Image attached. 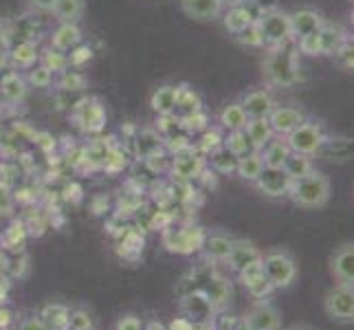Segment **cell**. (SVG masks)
I'll return each instance as SVG.
<instances>
[{
    "label": "cell",
    "instance_id": "cell-5",
    "mask_svg": "<svg viewBox=\"0 0 354 330\" xmlns=\"http://www.w3.org/2000/svg\"><path fill=\"white\" fill-rule=\"evenodd\" d=\"M260 35L264 40V46H282L292 42V31H290V14L282 7L264 11L255 18Z\"/></svg>",
    "mask_w": 354,
    "mask_h": 330
},
{
    "label": "cell",
    "instance_id": "cell-38",
    "mask_svg": "<svg viewBox=\"0 0 354 330\" xmlns=\"http://www.w3.org/2000/svg\"><path fill=\"white\" fill-rule=\"evenodd\" d=\"M244 288H247V293L253 300H268V297H271V293L275 291L273 284L266 279V275H260V277L251 279V282L244 284Z\"/></svg>",
    "mask_w": 354,
    "mask_h": 330
},
{
    "label": "cell",
    "instance_id": "cell-2",
    "mask_svg": "<svg viewBox=\"0 0 354 330\" xmlns=\"http://www.w3.org/2000/svg\"><path fill=\"white\" fill-rule=\"evenodd\" d=\"M286 199L295 205L297 210H304V212L324 210L333 199V183L324 172H319V169H313L310 174L290 183Z\"/></svg>",
    "mask_w": 354,
    "mask_h": 330
},
{
    "label": "cell",
    "instance_id": "cell-21",
    "mask_svg": "<svg viewBox=\"0 0 354 330\" xmlns=\"http://www.w3.org/2000/svg\"><path fill=\"white\" fill-rule=\"evenodd\" d=\"M40 59V48L33 40H20L9 46V66L11 68H31Z\"/></svg>",
    "mask_w": 354,
    "mask_h": 330
},
{
    "label": "cell",
    "instance_id": "cell-11",
    "mask_svg": "<svg viewBox=\"0 0 354 330\" xmlns=\"http://www.w3.org/2000/svg\"><path fill=\"white\" fill-rule=\"evenodd\" d=\"M205 156L198 154L196 150L192 148V145H187V148H183L176 152V156L172 158V174L178 176V178H196L205 172Z\"/></svg>",
    "mask_w": 354,
    "mask_h": 330
},
{
    "label": "cell",
    "instance_id": "cell-22",
    "mask_svg": "<svg viewBox=\"0 0 354 330\" xmlns=\"http://www.w3.org/2000/svg\"><path fill=\"white\" fill-rule=\"evenodd\" d=\"M249 3V0H247ZM247 3H240V5H231L227 11H225V16H223V22H225V29L229 33H242L244 29L249 27V24L255 22V18H258V14H253V11L247 7Z\"/></svg>",
    "mask_w": 354,
    "mask_h": 330
},
{
    "label": "cell",
    "instance_id": "cell-10",
    "mask_svg": "<svg viewBox=\"0 0 354 330\" xmlns=\"http://www.w3.org/2000/svg\"><path fill=\"white\" fill-rule=\"evenodd\" d=\"M290 178L282 167H266L262 169V174L253 181V187L258 190L262 196L266 199H286L290 190Z\"/></svg>",
    "mask_w": 354,
    "mask_h": 330
},
{
    "label": "cell",
    "instance_id": "cell-44",
    "mask_svg": "<svg viewBox=\"0 0 354 330\" xmlns=\"http://www.w3.org/2000/svg\"><path fill=\"white\" fill-rule=\"evenodd\" d=\"M117 330H143V324L137 315H124L117 322Z\"/></svg>",
    "mask_w": 354,
    "mask_h": 330
},
{
    "label": "cell",
    "instance_id": "cell-43",
    "mask_svg": "<svg viewBox=\"0 0 354 330\" xmlns=\"http://www.w3.org/2000/svg\"><path fill=\"white\" fill-rule=\"evenodd\" d=\"M11 35H14V29H11V24L5 18H0V51H9Z\"/></svg>",
    "mask_w": 354,
    "mask_h": 330
},
{
    "label": "cell",
    "instance_id": "cell-50",
    "mask_svg": "<svg viewBox=\"0 0 354 330\" xmlns=\"http://www.w3.org/2000/svg\"><path fill=\"white\" fill-rule=\"evenodd\" d=\"M9 266H11V260H9V255L0 249V273H7L9 271Z\"/></svg>",
    "mask_w": 354,
    "mask_h": 330
},
{
    "label": "cell",
    "instance_id": "cell-34",
    "mask_svg": "<svg viewBox=\"0 0 354 330\" xmlns=\"http://www.w3.org/2000/svg\"><path fill=\"white\" fill-rule=\"evenodd\" d=\"M40 59H42V64L48 71H51V73H59V75H62V73H66L68 66H71L68 55L62 53V51H55V48H48L44 55H40Z\"/></svg>",
    "mask_w": 354,
    "mask_h": 330
},
{
    "label": "cell",
    "instance_id": "cell-42",
    "mask_svg": "<svg viewBox=\"0 0 354 330\" xmlns=\"http://www.w3.org/2000/svg\"><path fill=\"white\" fill-rule=\"evenodd\" d=\"M238 42L244 44V46H264V40H262V35H260V29H258V24H249L247 29H244L242 33L236 35Z\"/></svg>",
    "mask_w": 354,
    "mask_h": 330
},
{
    "label": "cell",
    "instance_id": "cell-27",
    "mask_svg": "<svg viewBox=\"0 0 354 330\" xmlns=\"http://www.w3.org/2000/svg\"><path fill=\"white\" fill-rule=\"evenodd\" d=\"M38 317L44 322L46 330H66L71 309L64 304H46Z\"/></svg>",
    "mask_w": 354,
    "mask_h": 330
},
{
    "label": "cell",
    "instance_id": "cell-28",
    "mask_svg": "<svg viewBox=\"0 0 354 330\" xmlns=\"http://www.w3.org/2000/svg\"><path fill=\"white\" fill-rule=\"evenodd\" d=\"M262 169H264L262 154H260V150H253V152H249V154H244V156L238 158L236 174L242 181H247V183H251V185H253V181L262 174Z\"/></svg>",
    "mask_w": 354,
    "mask_h": 330
},
{
    "label": "cell",
    "instance_id": "cell-35",
    "mask_svg": "<svg viewBox=\"0 0 354 330\" xmlns=\"http://www.w3.org/2000/svg\"><path fill=\"white\" fill-rule=\"evenodd\" d=\"M29 73L24 77H27V84L29 86H35V89H46L51 86L53 82V73L48 71L44 64H33L31 68H27Z\"/></svg>",
    "mask_w": 354,
    "mask_h": 330
},
{
    "label": "cell",
    "instance_id": "cell-6",
    "mask_svg": "<svg viewBox=\"0 0 354 330\" xmlns=\"http://www.w3.org/2000/svg\"><path fill=\"white\" fill-rule=\"evenodd\" d=\"M286 143L290 152H297V154H306V156H317V152H319V148L324 145L326 141V132L322 128L319 121H313V119H304L301 124L290 130L286 134Z\"/></svg>",
    "mask_w": 354,
    "mask_h": 330
},
{
    "label": "cell",
    "instance_id": "cell-32",
    "mask_svg": "<svg viewBox=\"0 0 354 330\" xmlns=\"http://www.w3.org/2000/svg\"><path fill=\"white\" fill-rule=\"evenodd\" d=\"M209 165L216 169L218 174H236V167H238V156L231 154L225 145L218 148L216 152L209 154Z\"/></svg>",
    "mask_w": 354,
    "mask_h": 330
},
{
    "label": "cell",
    "instance_id": "cell-46",
    "mask_svg": "<svg viewBox=\"0 0 354 330\" xmlns=\"http://www.w3.org/2000/svg\"><path fill=\"white\" fill-rule=\"evenodd\" d=\"M249 3L258 9V14H264V11H271V9H277L279 3L277 0H249Z\"/></svg>",
    "mask_w": 354,
    "mask_h": 330
},
{
    "label": "cell",
    "instance_id": "cell-9",
    "mask_svg": "<svg viewBox=\"0 0 354 330\" xmlns=\"http://www.w3.org/2000/svg\"><path fill=\"white\" fill-rule=\"evenodd\" d=\"M244 330H282V313L271 300H255L242 317Z\"/></svg>",
    "mask_w": 354,
    "mask_h": 330
},
{
    "label": "cell",
    "instance_id": "cell-7",
    "mask_svg": "<svg viewBox=\"0 0 354 330\" xmlns=\"http://www.w3.org/2000/svg\"><path fill=\"white\" fill-rule=\"evenodd\" d=\"M207 231L201 227H176V229H165L163 231V247L169 253H178V255H192L203 251V242H205Z\"/></svg>",
    "mask_w": 354,
    "mask_h": 330
},
{
    "label": "cell",
    "instance_id": "cell-37",
    "mask_svg": "<svg viewBox=\"0 0 354 330\" xmlns=\"http://www.w3.org/2000/svg\"><path fill=\"white\" fill-rule=\"evenodd\" d=\"M24 244V229L20 225H14L0 236V247L3 251H20Z\"/></svg>",
    "mask_w": 354,
    "mask_h": 330
},
{
    "label": "cell",
    "instance_id": "cell-41",
    "mask_svg": "<svg viewBox=\"0 0 354 330\" xmlns=\"http://www.w3.org/2000/svg\"><path fill=\"white\" fill-rule=\"evenodd\" d=\"M66 330H93V317L86 311H71Z\"/></svg>",
    "mask_w": 354,
    "mask_h": 330
},
{
    "label": "cell",
    "instance_id": "cell-40",
    "mask_svg": "<svg viewBox=\"0 0 354 330\" xmlns=\"http://www.w3.org/2000/svg\"><path fill=\"white\" fill-rule=\"evenodd\" d=\"M86 86H88V80L77 71H66L62 73V77H59V89H64V91H84Z\"/></svg>",
    "mask_w": 354,
    "mask_h": 330
},
{
    "label": "cell",
    "instance_id": "cell-8",
    "mask_svg": "<svg viewBox=\"0 0 354 330\" xmlns=\"http://www.w3.org/2000/svg\"><path fill=\"white\" fill-rule=\"evenodd\" d=\"M328 275L335 284L354 288V240H346L328 255Z\"/></svg>",
    "mask_w": 354,
    "mask_h": 330
},
{
    "label": "cell",
    "instance_id": "cell-12",
    "mask_svg": "<svg viewBox=\"0 0 354 330\" xmlns=\"http://www.w3.org/2000/svg\"><path fill=\"white\" fill-rule=\"evenodd\" d=\"M180 11L194 22H214L223 16V0H178Z\"/></svg>",
    "mask_w": 354,
    "mask_h": 330
},
{
    "label": "cell",
    "instance_id": "cell-1",
    "mask_svg": "<svg viewBox=\"0 0 354 330\" xmlns=\"http://www.w3.org/2000/svg\"><path fill=\"white\" fill-rule=\"evenodd\" d=\"M262 80L271 89H288L299 82V66L295 48L282 46H268V51L262 59Z\"/></svg>",
    "mask_w": 354,
    "mask_h": 330
},
{
    "label": "cell",
    "instance_id": "cell-13",
    "mask_svg": "<svg viewBox=\"0 0 354 330\" xmlns=\"http://www.w3.org/2000/svg\"><path fill=\"white\" fill-rule=\"evenodd\" d=\"M262 258V251L255 247V244L247 238H234V244H231L229 255L225 258V266L229 268L231 273H238L242 271L244 266L260 260Z\"/></svg>",
    "mask_w": 354,
    "mask_h": 330
},
{
    "label": "cell",
    "instance_id": "cell-33",
    "mask_svg": "<svg viewBox=\"0 0 354 330\" xmlns=\"http://www.w3.org/2000/svg\"><path fill=\"white\" fill-rule=\"evenodd\" d=\"M223 145H225V148H227L231 154H236L238 158L255 150V148H253V143H251V139L247 137V132H244V130L227 132V137H225Z\"/></svg>",
    "mask_w": 354,
    "mask_h": 330
},
{
    "label": "cell",
    "instance_id": "cell-25",
    "mask_svg": "<svg viewBox=\"0 0 354 330\" xmlns=\"http://www.w3.org/2000/svg\"><path fill=\"white\" fill-rule=\"evenodd\" d=\"M84 11H86V0H55V5L51 9V14L55 22H75L84 18Z\"/></svg>",
    "mask_w": 354,
    "mask_h": 330
},
{
    "label": "cell",
    "instance_id": "cell-45",
    "mask_svg": "<svg viewBox=\"0 0 354 330\" xmlns=\"http://www.w3.org/2000/svg\"><path fill=\"white\" fill-rule=\"evenodd\" d=\"M24 5L31 11H38V14H51L55 0H24Z\"/></svg>",
    "mask_w": 354,
    "mask_h": 330
},
{
    "label": "cell",
    "instance_id": "cell-36",
    "mask_svg": "<svg viewBox=\"0 0 354 330\" xmlns=\"http://www.w3.org/2000/svg\"><path fill=\"white\" fill-rule=\"evenodd\" d=\"M301 53L306 55H322L326 51V42H324V29L319 33H310V35H304L301 40H297Z\"/></svg>",
    "mask_w": 354,
    "mask_h": 330
},
{
    "label": "cell",
    "instance_id": "cell-47",
    "mask_svg": "<svg viewBox=\"0 0 354 330\" xmlns=\"http://www.w3.org/2000/svg\"><path fill=\"white\" fill-rule=\"evenodd\" d=\"M20 330H46V326L40 317H29V320H24L20 324Z\"/></svg>",
    "mask_w": 354,
    "mask_h": 330
},
{
    "label": "cell",
    "instance_id": "cell-17",
    "mask_svg": "<svg viewBox=\"0 0 354 330\" xmlns=\"http://www.w3.org/2000/svg\"><path fill=\"white\" fill-rule=\"evenodd\" d=\"M75 121L82 130H88V132H97L102 130V126L106 124V113H104V106L95 100H86L82 102L75 108Z\"/></svg>",
    "mask_w": 354,
    "mask_h": 330
},
{
    "label": "cell",
    "instance_id": "cell-31",
    "mask_svg": "<svg viewBox=\"0 0 354 330\" xmlns=\"http://www.w3.org/2000/svg\"><path fill=\"white\" fill-rule=\"evenodd\" d=\"M161 143H163L161 134L154 132L152 128H145L137 137V154L143 158H152V156H156L158 150H161Z\"/></svg>",
    "mask_w": 354,
    "mask_h": 330
},
{
    "label": "cell",
    "instance_id": "cell-51",
    "mask_svg": "<svg viewBox=\"0 0 354 330\" xmlns=\"http://www.w3.org/2000/svg\"><path fill=\"white\" fill-rule=\"evenodd\" d=\"M292 330H308V328H292Z\"/></svg>",
    "mask_w": 354,
    "mask_h": 330
},
{
    "label": "cell",
    "instance_id": "cell-29",
    "mask_svg": "<svg viewBox=\"0 0 354 330\" xmlns=\"http://www.w3.org/2000/svg\"><path fill=\"white\" fill-rule=\"evenodd\" d=\"M244 132H247V137L251 139V143H253V148H255V150H262L264 145L275 137V132H273L271 124H268V117H266V119H249V121H247V128H244Z\"/></svg>",
    "mask_w": 354,
    "mask_h": 330
},
{
    "label": "cell",
    "instance_id": "cell-49",
    "mask_svg": "<svg viewBox=\"0 0 354 330\" xmlns=\"http://www.w3.org/2000/svg\"><path fill=\"white\" fill-rule=\"evenodd\" d=\"M169 330H194V326L187 322V320H183V317H178V320L172 322V326H169Z\"/></svg>",
    "mask_w": 354,
    "mask_h": 330
},
{
    "label": "cell",
    "instance_id": "cell-26",
    "mask_svg": "<svg viewBox=\"0 0 354 330\" xmlns=\"http://www.w3.org/2000/svg\"><path fill=\"white\" fill-rule=\"evenodd\" d=\"M260 154L266 167H282L286 163V158L290 156V148L284 137H273L260 150Z\"/></svg>",
    "mask_w": 354,
    "mask_h": 330
},
{
    "label": "cell",
    "instance_id": "cell-20",
    "mask_svg": "<svg viewBox=\"0 0 354 330\" xmlns=\"http://www.w3.org/2000/svg\"><path fill=\"white\" fill-rule=\"evenodd\" d=\"M82 29L80 24L75 22H59L57 29L53 31L51 35V48L55 51H62V53H68V51H75L82 42Z\"/></svg>",
    "mask_w": 354,
    "mask_h": 330
},
{
    "label": "cell",
    "instance_id": "cell-15",
    "mask_svg": "<svg viewBox=\"0 0 354 330\" xmlns=\"http://www.w3.org/2000/svg\"><path fill=\"white\" fill-rule=\"evenodd\" d=\"M324 29V16L317 9L304 7L290 14V31H292V40H301L304 35L310 33H319Z\"/></svg>",
    "mask_w": 354,
    "mask_h": 330
},
{
    "label": "cell",
    "instance_id": "cell-39",
    "mask_svg": "<svg viewBox=\"0 0 354 330\" xmlns=\"http://www.w3.org/2000/svg\"><path fill=\"white\" fill-rule=\"evenodd\" d=\"M223 141H225V137H221V132H218L216 128H214V130H212V128H205L203 137H201V141H198V150L209 156V154L216 152L218 148H223Z\"/></svg>",
    "mask_w": 354,
    "mask_h": 330
},
{
    "label": "cell",
    "instance_id": "cell-30",
    "mask_svg": "<svg viewBox=\"0 0 354 330\" xmlns=\"http://www.w3.org/2000/svg\"><path fill=\"white\" fill-rule=\"evenodd\" d=\"M282 169L288 174L290 181H297L301 176L310 174L315 167L313 163V156H306V154H297V152H290V156L286 158V163L282 165Z\"/></svg>",
    "mask_w": 354,
    "mask_h": 330
},
{
    "label": "cell",
    "instance_id": "cell-16",
    "mask_svg": "<svg viewBox=\"0 0 354 330\" xmlns=\"http://www.w3.org/2000/svg\"><path fill=\"white\" fill-rule=\"evenodd\" d=\"M306 119L304 110L297 106H275L273 113L268 115V124H271L275 137H286L290 130H295L301 121Z\"/></svg>",
    "mask_w": 354,
    "mask_h": 330
},
{
    "label": "cell",
    "instance_id": "cell-52",
    "mask_svg": "<svg viewBox=\"0 0 354 330\" xmlns=\"http://www.w3.org/2000/svg\"><path fill=\"white\" fill-rule=\"evenodd\" d=\"M352 201H354V187H352Z\"/></svg>",
    "mask_w": 354,
    "mask_h": 330
},
{
    "label": "cell",
    "instance_id": "cell-19",
    "mask_svg": "<svg viewBox=\"0 0 354 330\" xmlns=\"http://www.w3.org/2000/svg\"><path fill=\"white\" fill-rule=\"evenodd\" d=\"M29 93V84H27V77L18 73L16 68L14 71H7L3 77H0V95H3V100L9 102V104H20L24 102V97Z\"/></svg>",
    "mask_w": 354,
    "mask_h": 330
},
{
    "label": "cell",
    "instance_id": "cell-23",
    "mask_svg": "<svg viewBox=\"0 0 354 330\" xmlns=\"http://www.w3.org/2000/svg\"><path fill=\"white\" fill-rule=\"evenodd\" d=\"M247 121H249V117H247V113H244L240 100L225 104L221 113H218V126H221L223 130H227V132L244 130V128H247Z\"/></svg>",
    "mask_w": 354,
    "mask_h": 330
},
{
    "label": "cell",
    "instance_id": "cell-3",
    "mask_svg": "<svg viewBox=\"0 0 354 330\" xmlns=\"http://www.w3.org/2000/svg\"><path fill=\"white\" fill-rule=\"evenodd\" d=\"M262 268L268 282L275 291H286L297 282L299 277V264L292 251L284 247H271L262 253Z\"/></svg>",
    "mask_w": 354,
    "mask_h": 330
},
{
    "label": "cell",
    "instance_id": "cell-48",
    "mask_svg": "<svg viewBox=\"0 0 354 330\" xmlns=\"http://www.w3.org/2000/svg\"><path fill=\"white\" fill-rule=\"evenodd\" d=\"M11 322H14V313H11L9 309H0V330L9 328Z\"/></svg>",
    "mask_w": 354,
    "mask_h": 330
},
{
    "label": "cell",
    "instance_id": "cell-4",
    "mask_svg": "<svg viewBox=\"0 0 354 330\" xmlns=\"http://www.w3.org/2000/svg\"><path fill=\"white\" fill-rule=\"evenodd\" d=\"M324 315L337 326H354V288L333 284L324 295Z\"/></svg>",
    "mask_w": 354,
    "mask_h": 330
},
{
    "label": "cell",
    "instance_id": "cell-18",
    "mask_svg": "<svg viewBox=\"0 0 354 330\" xmlns=\"http://www.w3.org/2000/svg\"><path fill=\"white\" fill-rule=\"evenodd\" d=\"M231 244H234V236H229L223 229H214L212 234H205L203 253H205V258L212 262H225Z\"/></svg>",
    "mask_w": 354,
    "mask_h": 330
},
{
    "label": "cell",
    "instance_id": "cell-14",
    "mask_svg": "<svg viewBox=\"0 0 354 330\" xmlns=\"http://www.w3.org/2000/svg\"><path fill=\"white\" fill-rule=\"evenodd\" d=\"M240 104H242L244 113H247L249 119H266L273 113V108L277 106L273 95L266 89H253L249 93H244L240 97Z\"/></svg>",
    "mask_w": 354,
    "mask_h": 330
},
{
    "label": "cell",
    "instance_id": "cell-24",
    "mask_svg": "<svg viewBox=\"0 0 354 330\" xmlns=\"http://www.w3.org/2000/svg\"><path fill=\"white\" fill-rule=\"evenodd\" d=\"M176 100H178V86H158L150 95V108L156 115H176Z\"/></svg>",
    "mask_w": 354,
    "mask_h": 330
}]
</instances>
